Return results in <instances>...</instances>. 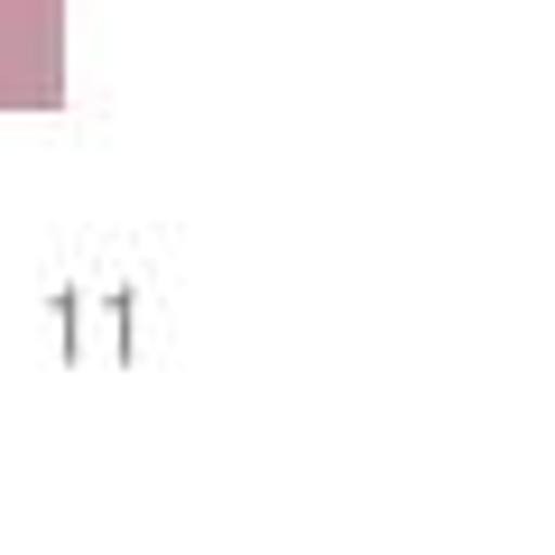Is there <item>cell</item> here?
I'll list each match as a JSON object with an SVG mask.
<instances>
[{"label": "cell", "mask_w": 555, "mask_h": 555, "mask_svg": "<svg viewBox=\"0 0 555 555\" xmlns=\"http://www.w3.org/2000/svg\"><path fill=\"white\" fill-rule=\"evenodd\" d=\"M0 102L10 112H56V0H0Z\"/></svg>", "instance_id": "cell-1"}]
</instances>
